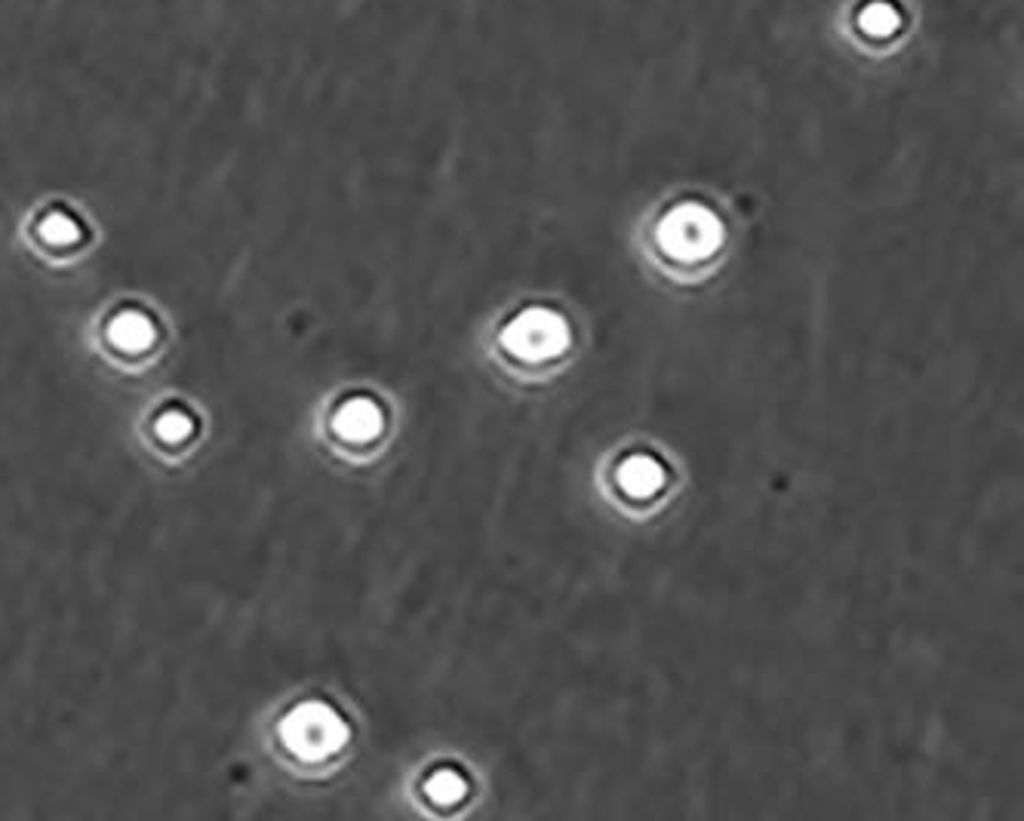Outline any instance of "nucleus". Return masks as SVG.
Returning a JSON list of instances; mask_svg holds the SVG:
<instances>
[{
	"mask_svg": "<svg viewBox=\"0 0 1024 821\" xmlns=\"http://www.w3.org/2000/svg\"><path fill=\"white\" fill-rule=\"evenodd\" d=\"M662 247L677 259H705L720 244V222L705 210L686 206L662 222Z\"/></svg>",
	"mask_w": 1024,
	"mask_h": 821,
	"instance_id": "7ed1b4c3",
	"label": "nucleus"
},
{
	"mask_svg": "<svg viewBox=\"0 0 1024 821\" xmlns=\"http://www.w3.org/2000/svg\"><path fill=\"white\" fill-rule=\"evenodd\" d=\"M333 425H336V435L345 437V440L367 443V440H373L382 431V409L373 401L358 397V401H348L341 406Z\"/></svg>",
	"mask_w": 1024,
	"mask_h": 821,
	"instance_id": "20e7f679",
	"label": "nucleus"
},
{
	"mask_svg": "<svg viewBox=\"0 0 1024 821\" xmlns=\"http://www.w3.org/2000/svg\"><path fill=\"white\" fill-rule=\"evenodd\" d=\"M155 431L160 440H167V443H182L185 437H191L194 431V421L188 413L182 409H170V413H164L160 419H157Z\"/></svg>",
	"mask_w": 1024,
	"mask_h": 821,
	"instance_id": "6e6552de",
	"label": "nucleus"
},
{
	"mask_svg": "<svg viewBox=\"0 0 1024 821\" xmlns=\"http://www.w3.org/2000/svg\"><path fill=\"white\" fill-rule=\"evenodd\" d=\"M505 348L514 357H524V360H548V357L560 355L570 341V329L563 324V317L554 311L532 308L520 317H514L508 329H505Z\"/></svg>",
	"mask_w": 1024,
	"mask_h": 821,
	"instance_id": "f03ea898",
	"label": "nucleus"
},
{
	"mask_svg": "<svg viewBox=\"0 0 1024 821\" xmlns=\"http://www.w3.org/2000/svg\"><path fill=\"white\" fill-rule=\"evenodd\" d=\"M280 739L302 760H324L348 742V727L324 701H305L283 720Z\"/></svg>",
	"mask_w": 1024,
	"mask_h": 821,
	"instance_id": "f257e3e1",
	"label": "nucleus"
},
{
	"mask_svg": "<svg viewBox=\"0 0 1024 821\" xmlns=\"http://www.w3.org/2000/svg\"><path fill=\"white\" fill-rule=\"evenodd\" d=\"M41 234H44L47 244L65 247V244H75V240H78L80 228L68 216H49L47 222L41 225Z\"/></svg>",
	"mask_w": 1024,
	"mask_h": 821,
	"instance_id": "1a4fd4ad",
	"label": "nucleus"
},
{
	"mask_svg": "<svg viewBox=\"0 0 1024 821\" xmlns=\"http://www.w3.org/2000/svg\"><path fill=\"white\" fill-rule=\"evenodd\" d=\"M619 483L628 496L634 498H650L662 483H665V471L662 465L650 459V456H631L624 465L619 468Z\"/></svg>",
	"mask_w": 1024,
	"mask_h": 821,
	"instance_id": "423d86ee",
	"label": "nucleus"
},
{
	"mask_svg": "<svg viewBox=\"0 0 1024 821\" xmlns=\"http://www.w3.org/2000/svg\"><path fill=\"white\" fill-rule=\"evenodd\" d=\"M109 336L121 351H145L155 345L157 329L142 311H124L111 320Z\"/></svg>",
	"mask_w": 1024,
	"mask_h": 821,
	"instance_id": "39448f33",
	"label": "nucleus"
},
{
	"mask_svg": "<svg viewBox=\"0 0 1024 821\" xmlns=\"http://www.w3.org/2000/svg\"><path fill=\"white\" fill-rule=\"evenodd\" d=\"M428 797H431L435 803H455V800H462V797H465V781H462V775L452 773V769H440V773L428 781Z\"/></svg>",
	"mask_w": 1024,
	"mask_h": 821,
	"instance_id": "0eeeda50",
	"label": "nucleus"
}]
</instances>
